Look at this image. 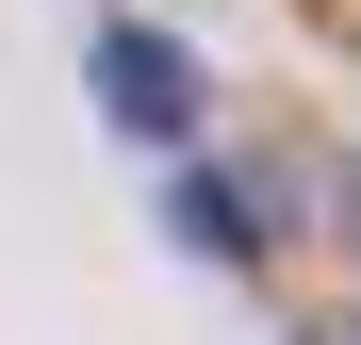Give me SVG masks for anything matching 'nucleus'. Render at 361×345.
<instances>
[{"mask_svg": "<svg viewBox=\"0 0 361 345\" xmlns=\"http://www.w3.org/2000/svg\"><path fill=\"white\" fill-rule=\"evenodd\" d=\"M82 99H99V115H115L132 148H180V132L214 115V83H197V49H180L164 17H99V49H82Z\"/></svg>", "mask_w": 361, "mask_h": 345, "instance_id": "1", "label": "nucleus"}, {"mask_svg": "<svg viewBox=\"0 0 361 345\" xmlns=\"http://www.w3.org/2000/svg\"><path fill=\"white\" fill-rule=\"evenodd\" d=\"M164 230L197 263H230V279L279 263V164H180V181H164Z\"/></svg>", "mask_w": 361, "mask_h": 345, "instance_id": "2", "label": "nucleus"}]
</instances>
